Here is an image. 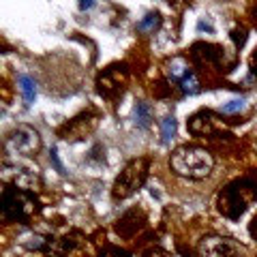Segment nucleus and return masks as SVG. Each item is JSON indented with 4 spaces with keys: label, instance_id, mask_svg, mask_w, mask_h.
<instances>
[{
    "label": "nucleus",
    "instance_id": "obj_1",
    "mask_svg": "<svg viewBox=\"0 0 257 257\" xmlns=\"http://www.w3.org/2000/svg\"><path fill=\"white\" fill-rule=\"evenodd\" d=\"M212 155L199 146H180L176 148V152L172 155V167L178 176L184 178H206L208 174L212 172Z\"/></svg>",
    "mask_w": 257,
    "mask_h": 257
},
{
    "label": "nucleus",
    "instance_id": "obj_2",
    "mask_svg": "<svg viewBox=\"0 0 257 257\" xmlns=\"http://www.w3.org/2000/svg\"><path fill=\"white\" fill-rule=\"evenodd\" d=\"M253 197H257V182L251 178L236 180L223 189L219 197V210L229 219H238Z\"/></svg>",
    "mask_w": 257,
    "mask_h": 257
},
{
    "label": "nucleus",
    "instance_id": "obj_3",
    "mask_svg": "<svg viewBox=\"0 0 257 257\" xmlns=\"http://www.w3.org/2000/svg\"><path fill=\"white\" fill-rule=\"evenodd\" d=\"M0 210H3L5 221H26L30 214L39 210L37 197L20 187H7L0 199Z\"/></svg>",
    "mask_w": 257,
    "mask_h": 257
},
{
    "label": "nucleus",
    "instance_id": "obj_4",
    "mask_svg": "<svg viewBox=\"0 0 257 257\" xmlns=\"http://www.w3.org/2000/svg\"><path fill=\"white\" fill-rule=\"evenodd\" d=\"M146 176H148V159L131 161V163L124 167V172L120 174L114 182V197L124 199L128 195H133V193L144 184Z\"/></svg>",
    "mask_w": 257,
    "mask_h": 257
},
{
    "label": "nucleus",
    "instance_id": "obj_5",
    "mask_svg": "<svg viewBox=\"0 0 257 257\" xmlns=\"http://www.w3.org/2000/svg\"><path fill=\"white\" fill-rule=\"evenodd\" d=\"M7 152L11 155H18V157H28L32 152H37L41 148V138L35 128L30 126H18L15 131L9 133V138L5 142Z\"/></svg>",
    "mask_w": 257,
    "mask_h": 257
},
{
    "label": "nucleus",
    "instance_id": "obj_6",
    "mask_svg": "<svg viewBox=\"0 0 257 257\" xmlns=\"http://www.w3.org/2000/svg\"><path fill=\"white\" fill-rule=\"evenodd\" d=\"M202 257H244L240 246L227 238H206L202 242Z\"/></svg>",
    "mask_w": 257,
    "mask_h": 257
},
{
    "label": "nucleus",
    "instance_id": "obj_7",
    "mask_svg": "<svg viewBox=\"0 0 257 257\" xmlns=\"http://www.w3.org/2000/svg\"><path fill=\"white\" fill-rule=\"evenodd\" d=\"M116 75H120V69L111 67L99 79V92L103 96H107V99H114V96H118L120 92H122V79L116 77Z\"/></svg>",
    "mask_w": 257,
    "mask_h": 257
},
{
    "label": "nucleus",
    "instance_id": "obj_8",
    "mask_svg": "<svg viewBox=\"0 0 257 257\" xmlns=\"http://www.w3.org/2000/svg\"><path fill=\"white\" fill-rule=\"evenodd\" d=\"M193 58L197 62H208V64H219L223 58V50L219 45H208V43H197L193 45Z\"/></svg>",
    "mask_w": 257,
    "mask_h": 257
},
{
    "label": "nucleus",
    "instance_id": "obj_9",
    "mask_svg": "<svg viewBox=\"0 0 257 257\" xmlns=\"http://www.w3.org/2000/svg\"><path fill=\"white\" fill-rule=\"evenodd\" d=\"M140 219H144L142 212H138V210L126 212V214L122 216V219L118 221L116 231H118V234L122 236V238H131V236L135 234V231L140 229V225H142V223H140Z\"/></svg>",
    "mask_w": 257,
    "mask_h": 257
},
{
    "label": "nucleus",
    "instance_id": "obj_10",
    "mask_svg": "<svg viewBox=\"0 0 257 257\" xmlns=\"http://www.w3.org/2000/svg\"><path fill=\"white\" fill-rule=\"evenodd\" d=\"M150 120H152V109H150V105L148 103H144V101H140L138 105H135V109H133V122H135V126H140V128H146L150 126Z\"/></svg>",
    "mask_w": 257,
    "mask_h": 257
},
{
    "label": "nucleus",
    "instance_id": "obj_11",
    "mask_svg": "<svg viewBox=\"0 0 257 257\" xmlns=\"http://www.w3.org/2000/svg\"><path fill=\"white\" fill-rule=\"evenodd\" d=\"M161 13H157V11H150V13H146L144 18L138 22V32H144V35H150V32H155V30H159L161 28Z\"/></svg>",
    "mask_w": 257,
    "mask_h": 257
},
{
    "label": "nucleus",
    "instance_id": "obj_12",
    "mask_svg": "<svg viewBox=\"0 0 257 257\" xmlns=\"http://www.w3.org/2000/svg\"><path fill=\"white\" fill-rule=\"evenodd\" d=\"M18 82H20V90L24 94V101H26V105H32L35 99H37V84H35V79H32L30 75H20Z\"/></svg>",
    "mask_w": 257,
    "mask_h": 257
},
{
    "label": "nucleus",
    "instance_id": "obj_13",
    "mask_svg": "<svg viewBox=\"0 0 257 257\" xmlns=\"http://www.w3.org/2000/svg\"><path fill=\"white\" fill-rule=\"evenodd\" d=\"M174 138H176V118L165 116L161 120V140H163V144H170Z\"/></svg>",
    "mask_w": 257,
    "mask_h": 257
},
{
    "label": "nucleus",
    "instance_id": "obj_14",
    "mask_svg": "<svg viewBox=\"0 0 257 257\" xmlns=\"http://www.w3.org/2000/svg\"><path fill=\"white\" fill-rule=\"evenodd\" d=\"M178 84H180V90L184 94H197L199 92V79H197V75L193 73V71H189V73L184 75Z\"/></svg>",
    "mask_w": 257,
    "mask_h": 257
},
{
    "label": "nucleus",
    "instance_id": "obj_15",
    "mask_svg": "<svg viewBox=\"0 0 257 257\" xmlns=\"http://www.w3.org/2000/svg\"><path fill=\"white\" fill-rule=\"evenodd\" d=\"M189 71H187V67H184V60L182 58H174L170 64H167V75H170V79H180L187 75Z\"/></svg>",
    "mask_w": 257,
    "mask_h": 257
},
{
    "label": "nucleus",
    "instance_id": "obj_16",
    "mask_svg": "<svg viewBox=\"0 0 257 257\" xmlns=\"http://www.w3.org/2000/svg\"><path fill=\"white\" fill-rule=\"evenodd\" d=\"M244 107H246L244 99H234V101L225 103V105L221 107V111L223 114H240V111H244Z\"/></svg>",
    "mask_w": 257,
    "mask_h": 257
},
{
    "label": "nucleus",
    "instance_id": "obj_17",
    "mask_svg": "<svg viewBox=\"0 0 257 257\" xmlns=\"http://www.w3.org/2000/svg\"><path fill=\"white\" fill-rule=\"evenodd\" d=\"M99 257H131V255H128V251H124V248L107 244V246L101 251V255H99Z\"/></svg>",
    "mask_w": 257,
    "mask_h": 257
},
{
    "label": "nucleus",
    "instance_id": "obj_18",
    "mask_svg": "<svg viewBox=\"0 0 257 257\" xmlns=\"http://www.w3.org/2000/svg\"><path fill=\"white\" fill-rule=\"evenodd\" d=\"M197 30L199 32H208V35H212V32H214V26H212V22H210V18H202V20H199V24H197Z\"/></svg>",
    "mask_w": 257,
    "mask_h": 257
},
{
    "label": "nucleus",
    "instance_id": "obj_19",
    "mask_svg": "<svg viewBox=\"0 0 257 257\" xmlns=\"http://www.w3.org/2000/svg\"><path fill=\"white\" fill-rule=\"evenodd\" d=\"M50 161L54 163L56 170H58L60 174H64V167H62V163H60V159H58V150H56V148H52V152H50Z\"/></svg>",
    "mask_w": 257,
    "mask_h": 257
},
{
    "label": "nucleus",
    "instance_id": "obj_20",
    "mask_svg": "<svg viewBox=\"0 0 257 257\" xmlns=\"http://www.w3.org/2000/svg\"><path fill=\"white\" fill-rule=\"evenodd\" d=\"M144 257H170V255H167L165 251H161V248H152V251H148Z\"/></svg>",
    "mask_w": 257,
    "mask_h": 257
},
{
    "label": "nucleus",
    "instance_id": "obj_21",
    "mask_svg": "<svg viewBox=\"0 0 257 257\" xmlns=\"http://www.w3.org/2000/svg\"><path fill=\"white\" fill-rule=\"evenodd\" d=\"M251 236H253V238H257V216H255L253 223H251Z\"/></svg>",
    "mask_w": 257,
    "mask_h": 257
},
{
    "label": "nucleus",
    "instance_id": "obj_22",
    "mask_svg": "<svg viewBox=\"0 0 257 257\" xmlns=\"http://www.w3.org/2000/svg\"><path fill=\"white\" fill-rule=\"evenodd\" d=\"M92 7H94V3H82V5H79V9L86 11V9H92Z\"/></svg>",
    "mask_w": 257,
    "mask_h": 257
},
{
    "label": "nucleus",
    "instance_id": "obj_23",
    "mask_svg": "<svg viewBox=\"0 0 257 257\" xmlns=\"http://www.w3.org/2000/svg\"><path fill=\"white\" fill-rule=\"evenodd\" d=\"M253 71L257 73V52H255V56H253Z\"/></svg>",
    "mask_w": 257,
    "mask_h": 257
}]
</instances>
